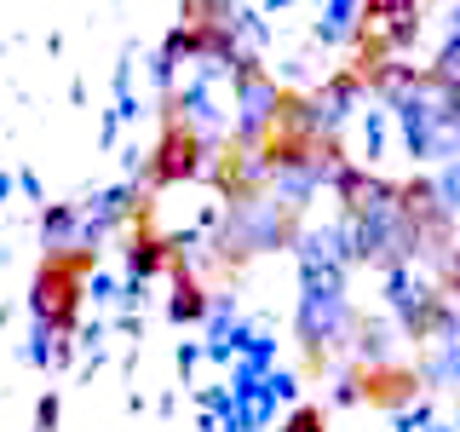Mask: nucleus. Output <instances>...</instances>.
<instances>
[{
    "label": "nucleus",
    "instance_id": "nucleus-9",
    "mask_svg": "<svg viewBox=\"0 0 460 432\" xmlns=\"http://www.w3.org/2000/svg\"><path fill=\"white\" fill-rule=\"evenodd\" d=\"M277 432H328V421H323V410H316V403H299V410H288V421Z\"/></svg>",
    "mask_w": 460,
    "mask_h": 432
},
{
    "label": "nucleus",
    "instance_id": "nucleus-2",
    "mask_svg": "<svg viewBox=\"0 0 460 432\" xmlns=\"http://www.w3.org/2000/svg\"><path fill=\"white\" fill-rule=\"evenodd\" d=\"M208 156H213V139L172 104L167 93V110H162V139H155L150 162H144V191H179V184H196L208 173Z\"/></svg>",
    "mask_w": 460,
    "mask_h": 432
},
{
    "label": "nucleus",
    "instance_id": "nucleus-10",
    "mask_svg": "<svg viewBox=\"0 0 460 432\" xmlns=\"http://www.w3.org/2000/svg\"><path fill=\"white\" fill-rule=\"evenodd\" d=\"M35 432H58V398L52 392L35 403Z\"/></svg>",
    "mask_w": 460,
    "mask_h": 432
},
{
    "label": "nucleus",
    "instance_id": "nucleus-7",
    "mask_svg": "<svg viewBox=\"0 0 460 432\" xmlns=\"http://www.w3.org/2000/svg\"><path fill=\"white\" fill-rule=\"evenodd\" d=\"M184 23L190 29H236V0H184Z\"/></svg>",
    "mask_w": 460,
    "mask_h": 432
},
{
    "label": "nucleus",
    "instance_id": "nucleus-1",
    "mask_svg": "<svg viewBox=\"0 0 460 432\" xmlns=\"http://www.w3.org/2000/svg\"><path fill=\"white\" fill-rule=\"evenodd\" d=\"M93 259H98V248H81V254H64V259H52V254L40 259V271L29 277V317H35V328L75 335Z\"/></svg>",
    "mask_w": 460,
    "mask_h": 432
},
{
    "label": "nucleus",
    "instance_id": "nucleus-5",
    "mask_svg": "<svg viewBox=\"0 0 460 432\" xmlns=\"http://www.w3.org/2000/svg\"><path fill=\"white\" fill-rule=\"evenodd\" d=\"M208 311H213V294H208V283L196 277V259L179 248V259H172V271H167V317L172 323H201Z\"/></svg>",
    "mask_w": 460,
    "mask_h": 432
},
{
    "label": "nucleus",
    "instance_id": "nucleus-3",
    "mask_svg": "<svg viewBox=\"0 0 460 432\" xmlns=\"http://www.w3.org/2000/svg\"><path fill=\"white\" fill-rule=\"evenodd\" d=\"M420 392H426L420 369L397 364V357H380V352L345 369V398L368 403V410H402V403H414Z\"/></svg>",
    "mask_w": 460,
    "mask_h": 432
},
{
    "label": "nucleus",
    "instance_id": "nucleus-6",
    "mask_svg": "<svg viewBox=\"0 0 460 432\" xmlns=\"http://www.w3.org/2000/svg\"><path fill=\"white\" fill-rule=\"evenodd\" d=\"M40 248H47L52 259L93 248V242H86V220H81V208H75V202H52V208L40 213Z\"/></svg>",
    "mask_w": 460,
    "mask_h": 432
},
{
    "label": "nucleus",
    "instance_id": "nucleus-11",
    "mask_svg": "<svg viewBox=\"0 0 460 432\" xmlns=\"http://www.w3.org/2000/svg\"><path fill=\"white\" fill-rule=\"evenodd\" d=\"M18 191H23L29 202H40V179H35V173H18Z\"/></svg>",
    "mask_w": 460,
    "mask_h": 432
},
{
    "label": "nucleus",
    "instance_id": "nucleus-8",
    "mask_svg": "<svg viewBox=\"0 0 460 432\" xmlns=\"http://www.w3.org/2000/svg\"><path fill=\"white\" fill-rule=\"evenodd\" d=\"M420 86H431V93H443V104H449L455 115H460V47L443 58L431 76H420Z\"/></svg>",
    "mask_w": 460,
    "mask_h": 432
},
{
    "label": "nucleus",
    "instance_id": "nucleus-4",
    "mask_svg": "<svg viewBox=\"0 0 460 432\" xmlns=\"http://www.w3.org/2000/svg\"><path fill=\"white\" fill-rule=\"evenodd\" d=\"M420 29V6L414 0H363L357 18V47H380V52H402Z\"/></svg>",
    "mask_w": 460,
    "mask_h": 432
}]
</instances>
